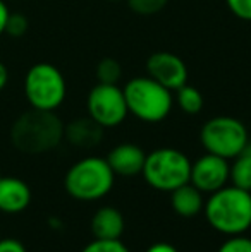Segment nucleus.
Instances as JSON below:
<instances>
[{"mask_svg":"<svg viewBox=\"0 0 251 252\" xmlns=\"http://www.w3.org/2000/svg\"><path fill=\"white\" fill-rule=\"evenodd\" d=\"M67 94L64 74L48 62L35 63L24 76V96L31 108L55 112Z\"/></svg>","mask_w":251,"mask_h":252,"instance_id":"423d86ee","label":"nucleus"},{"mask_svg":"<svg viewBox=\"0 0 251 252\" xmlns=\"http://www.w3.org/2000/svg\"><path fill=\"white\" fill-rule=\"evenodd\" d=\"M171 204H172V209H174L181 218H194L205 206L203 192H200L193 184L188 182V184H184V186L172 190Z\"/></svg>","mask_w":251,"mask_h":252,"instance_id":"2eb2a0df","label":"nucleus"},{"mask_svg":"<svg viewBox=\"0 0 251 252\" xmlns=\"http://www.w3.org/2000/svg\"><path fill=\"white\" fill-rule=\"evenodd\" d=\"M7 83H9V70H7L5 63L0 62V91L7 86Z\"/></svg>","mask_w":251,"mask_h":252,"instance_id":"bb28decb","label":"nucleus"},{"mask_svg":"<svg viewBox=\"0 0 251 252\" xmlns=\"http://www.w3.org/2000/svg\"><path fill=\"white\" fill-rule=\"evenodd\" d=\"M217 252H251V239L243 235H232L218 247Z\"/></svg>","mask_w":251,"mask_h":252,"instance_id":"4be33fe9","label":"nucleus"},{"mask_svg":"<svg viewBox=\"0 0 251 252\" xmlns=\"http://www.w3.org/2000/svg\"><path fill=\"white\" fill-rule=\"evenodd\" d=\"M110 2H121V0H110Z\"/></svg>","mask_w":251,"mask_h":252,"instance_id":"cd10ccee","label":"nucleus"},{"mask_svg":"<svg viewBox=\"0 0 251 252\" xmlns=\"http://www.w3.org/2000/svg\"><path fill=\"white\" fill-rule=\"evenodd\" d=\"M81 252H129L124 242L121 239L114 240H105V239H95L90 242Z\"/></svg>","mask_w":251,"mask_h":252,"instance_id":"412c9836","label":"nucleus"},{"mask_svg":"<svg viewBox=\"0 0 251 252\" xmlns=\"http://www.w3.org/2000/svg\"><path fill=\"white\" fill-rule=\"evenodd\" d=\"M127 110L133 117L146 124H158L169 117L174 108V94L171 90L150 76H138L122 88Z\"/></svg>","mask_w":251,"mask_h":252,"instance_id":"7ed1b4c3","label":"nucleus"},{"mask_svg":"<svg viewBox=\"0 0 251 252\" xmlns=\"http://www.w3.org/2000/svg\"><path fill=\"white\" fill-rule=\"evenodd\" d=\"M148 76L167 90L176 91L188 83V65L172 52H155L146 60Z\"/></svg>","mask_w":251,"mask_h":252,"instance_id":"9d476101","label":"nucleus"},{"mask_svg":"<svg viewBox=\"0 0 251 252\" xmlns=\"http://www.w3.org/2000/svg\"><path fill=\"white\" fill-rule=\"evenodd\" d=\"M115 173L107 159L100 156H86L76 161L66 173L64 186L71 197L77 201H98L114 187Z\"/></svg>","mask_w":251,"mask_h":252,"instance_id":"20e7f679","label":"nucleus"},{"mask_svg":"<svg viewBox=\"0 0 251 252\" xmlns=\"http://www.w3.org/2000/svg\"><path fill=\"white\" fill-rule=\"evenodd\" d=\"M229 170H231L229 159L205 153L196 161L191 163L189 184H193L200 192L212 194L227 186Z\"/></svg>","mask_w":251,"mask_h":252,"instance_id":"1a4fd4ad","label":"nucleus"},{"mask_svg":"<svg viewBox=\"0 0 251 252\" xmlns=\"http://www.w3.org/2000/svg\"><path fill=\"white\" fill-rule=\"evenodd\" d=\"M86 110L88 117H91L104 129L121 126L129 115L124 91L117 84L98 83L91 88L86 98Z\"/></svg>","mask_w":251,"mask_h":252,"instance_id":"6e6552de","label":"nucleus"},{"mask_svg":"<svg viewBox=\"0 0 251 252\" xmlns=\"http://www.w3.org/2000/svg\"><path fill=\"white\" fill-rule=\"evenodd\" d=\"M205 218L222 235H243L251 228V192L239 187H222L203 206Z\"/></svg>","mask_w":251,"mask_h":252,"instance_id":"f03ea898","label":"nucleus"},{"mask_svg":"<svg viewBox=\"0 0 251 252\" xmlns=\"http://www.w3.org/2000/svg\"><path fill=\"white\" fill-rule=\"evenodd\" d=\"M146 252H179V251L167 242H157V244H153V246L148 247Z\"/></svg>","mask_w":251,"mask_h":252,"instance_id":"a878e982","label":"nucleus"},{"mask_svg":"<svg viewBox=\"0 0 251 252\" xmlns=\"http://www.w3.org/2000/svg\"><path fill=\"white\" fill-rule=\"evenodd\" d=\"M28 28H30V21L23 12L9 14V19H7L5 24V34H9L12 38H21L28 33Z\"/></svg>","mask_w":251,"mask_h":252,"instance_id":"aec40b11","label":"nucleus"},{"mask_svg":"<svg viewBox=\"0 0 251 252\" xmlns=\"http://www.w3.org/2000/svg\"><path fill=\"white\" fill-rule=\"evenodd\" d=\"M141 173L151 189L172 192L189 182L191 161L176 148H158L146 155Z\"/></svg>","mask_w":251,"mask_h":252,"instance_id":"39448f33","label":"nucleus"},{"mask_svg":"<svg viewBox=\"0 0 251 252\" xmlns=\"http://www.w3.org/2000/svg\"><path fill=\"white\" fill-rule=\"evenodd\" d=\"M174 103L179 106L181 112L186 113V115H198V113L203 110L205 100H203V94H201V91L198 90V88L186 83L184 86L176 90Z\"/></svg>","mask_w":251,"mask_h":252,"instance_id":"f3484780","label":"nucleus"},{"mask_svg":"<svg viewBox=\"0 0 251 252\" xmlns=\"http://www.w3.org/2000/svg\"><path fill=\"white\" fill-rule=\"evenodd\" d=\"M126 3L134 14L150 17L158 14L160 10H164L165 5L169 3V0H126Z\"/></svg>","mask_w":251,"mask_h":252,"instance_id":"6ab92c4d","label":"nucleus"},{"mask_svg":"<svg viewBox=\"0 0 251 252\" xmlns=\"http://www.w3.org/2000/svg\"><path fill=\"white\" fill-rule=\"evenodd\" d=\"M0 179H2V172H0Z\"/></svg>","mask_w":251,"mask_h":252,"instance_id":"c85d7f7f","label":"nucleus"},{"mask_svg":"<svg viewBox=\"0 0 251 252\" xmlns=\"http://www.w3.org/2000/svg\"><path fill=\"white\" fill-rule=\"evenodd\" d=\"M91 232L95 239H121V235L124 233V216L119 209L112 206H104L97 209V213L91 218Z\"/></svg>","mask_w":251,"mask_h":252,"instance_id":"4468645a","label":"nucleus"},{"mask_svg":"<svg viewBox=\"0 0 251 252\" xmlns=\"http://www.w3.org/2000/svg\"><path fill=\"white\" fill-rule=\"evenodd\" d=\"M64 139L76 148H95L104 139V127L91 117H79L64 126Z\"/></svg>","mask_w":251,"mask_h":252,"instance_id":"f8f14e48","label":"nucleus"},{"mask_svg":"<svg viewBox=\"0 0 251 252\" xmlns=\"http://www.w3.org/2000/svg\"><path fill=\"white\" fill-rule=\"evenodd\" d=\"M0 252H26L24 246L16 239H3L0 240Z\"/></svg>","mask_w":251,"mask_h":252,"instance_id":"b1692460","label":"nucleus"},{"mask_svg":"<svg viewBox=\"0 0 251 252\" xmlns=\"http://www.w3.org/2000/svg\"><path fill=\"white\" fill-rule=\"evenodd\" d=\"M225 3L238 19L251 23V0H225Z\"/></svg>","mask_w":251,"mask_h":252,"instance_id":"5701e85b","label":"nucleus"},{"mask_svg":"<svg viewBox=\"0 0 251 252\" xmlns=\"http://www.w3.org/2000/svg\"><path fill=\"white\" fill-rule=\"evenodd\" d=\"M95 76L97 81L102 84H117L122 77V67L112 57H105L100 62L97 63V69H95Z\"/></svg>","mask_w":251,"mask_h":252,"instance_id":"a211bd4d","label":"nucleus"},{"mask_svg":"<svg viewBox=\"0 0 251 252\" xmlns=\"http://www.w3.org/2000/svg\"><path fill=\"white\" fill-rule=\"evenodd\" d=\"M31 202V190L26 182L14 177L0 179V211L21 213Z\"/></svg>","mask_w":251,"mask_h":252,"instance_id":"ddd939ff","label":"nucleus"},{"mask_svg":"<svg viewBox=\"0 0 251 252\" xmlns=\"http://www.w3.org/2000/svg\"><path fill=\"white\" fill-rule=\"evenodd\" d=\"M9 7L3 0H0V36L5 34V24H7V19H9Z\"/></svg>","mask_w":251,"mask_h":252,"instance_id":"393cba45","label":"nucleus"},{"mask_svg":"<svg viewBox=\"0 0 251 252\" xmlns=\"http://www.w3.org/2000/svg\"><path fill=\"white\" fill-rule=\"evenodd\" d=\"M64 139V122L55 112L30 108L23 112L10 127L14 148L26 155L48 153Z\"/></svg>","mask_w":251,"mask_h":252,"instance_id":"f257e3e1","label":"nucleus"},{"mask_svg":"<svg viewBox=\"0 0 251 252\" xmlns=\"http://www.w3.org/2000/svg\"><path fill=\"white\" fill-rule=\"evenodd\" d=\"M200 141L207 153L232 159L250 143V134L239 119L218 115L203 124L200 130Z\"/></svg>","mask_w":251,"mask_h":252,"instance_id":"0eeeda50","label":"nucleus"},{"mask_svg":"<svg viewBox=\"0 0 251 252\" xmlns=\"http://www.w3.org/2000/svg\"><path fill=\"white\" fill-rule=\"evenodd\" d=\"M105 159L117 177H136L143 172L146 153L138 144L122 143L110 150Z\"/></svg>","mask_w":251,"mask_h":252,"instance_id":"9b49d317","label":"nucleus"},{"mask_svg":"<svg viewBox=\"0 0 251 252\" xmlns=\"http://www.w3.org/2000/svg\"><path fill=\"white\" fill-rule=\"evenodd\" d=\"M229 180L234 187L251 192V143L245 146L236 158H232V165L229 170Z\"/></svg>","mask_w":251,"mask_h":252,"instance_id":"dca6fc26","label":"nucleus"}]
</instances>
